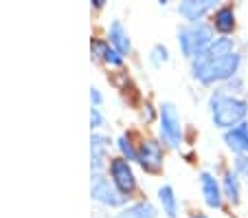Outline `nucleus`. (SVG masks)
Returning a JSON list of instances; mask_svg holds the SVG:
<instances>
[{
  "instance_id": "f257e3e1",
  "label": "nucleus",
  "mask_w": 248,
  "mask_h": 218,
  "mask_svg": "<svg viewBox=\"0 0 248 218\" xmlns=\"http://www.w3.org/2000/svg\"><path fill=\"white\" fill-rule=\"evenodd\" d=\"M209 108H211V119L217 128H235L239 123H244L248 115V104L244 100L235 95H229L224 90H216L209 100Z\"/></svg>"
},
{
  "instance_id": "f03ea898",
  "label": "nucleus",
  "mask_w": 248,
  "mask_h": 218,
  "mask_svg": "<svg viewBox=\"0 0 248 218\" xmlns=\"http://www.w3.org/2000/svg\"><path fill=\"white\" fill-rule=\"evenodd\" d=\"M239 55L237 53H229L222 57H206L198 55L193 60V75L200 80L202 84H217V82L231 80L239 68Z\"/></svg>"
},
{
  "instance_id": "7ed1b4c3",
  "label": "nucleus",
  "mask_w": 248,
  "mask_h": 218,
  "mask_svg": "<svg viewBox=\"0 0 248 218\" xmlns=\"http://www.w3.org/2000/svg\"><path fill=\"white\" fill-rule=\"evenodd\" d=\"M213 40H216L213 38V31H211V27L204 22L189 24V27L180 29V34H178L180 49H183V53L187 57H191V60H196L198 55H202V53L211 47Z\"/></svg>"
},
{
  "instance_id": "20e7f679",
  "label": "nucleus",
  "mask_w": 248,
  "mask_h": 218,
  "mask_svg": "<svg viewBox=\"0 0 248 218\" xmlns=\"http://www.w3.org/2000/svg\"><path fill=\"white\" fill-rule=\"evenodd\" d=\"M160 139L169 148H178L183 143V123L173 104L160 106Z\"/></svg>"
},
{
  "instance_id": "39448f33",
  "label": "nucleus",
  "mask_w": 248,
  "mask_h": 218,
  "mask_svg": "<svg viewBox=\"0 0 248 218\" xmlns=\"http://www.w3.org/2000/svg\"><path fill=\"white\" fill-rule=\"evenodd\" d=\"M110 176H112V183L123 196H130L136 192V176L134 170H132L130 161H125L123 157L112 159L110 161Z\"/></svg>"
},
{
  "instance_id": "423d86ee",
  "label": "nucleus",
  "mask_w": 248,
  "mask_h": 218,
  "mask_svg": "<svg viewBox=\"0 0 248 218\" xmlns=\"http://www.w3.org/2000/svg\"><path fill=\"white\" fill-rule=\"evenodd\" d=\"M165 152L163 146L154 139H143L139 143V163L145 172H158L163 168Z\"/></svg>"
},
{
  "instance_id": "0eeeda50",
  "label": "nucleus",
  "mask_w": 248,
  "mask_h": 218,
  "mask_svg": "<svg viewBox=\"0 0 248 218\" xmlns=\"http://www.w3.org/2000/svg\"><path fill=\"white\" fill-rule=\"evenodd\" d=\"M93 199L99 201L103 205H110V207H119V205L125 203V196L114 187L112 181H106L101 174H94L93 179Z\"/></svg>"
},
{
  "instance_id": "6e6552de",
  "label": "nucleus",
  "mask_w": 248,
  "mask_h": 218,
  "mask_svg": "<svg viewBox=\"0 0 248 218\" xmlns=\"http://www.w3.org/2000/svg\"><path fill=\"white\" fill-rule=\"evenodd\" d=\"M200 187H202V196H204V203L209 207H216L220 209L222 207V201H224V192H222L220 183L213 174L209 172H202L200 174Z\"/></svg>"
},
{
  "instance_id": "1a4fd4ad",
  "label": "nucleus",
  "mask_w": 248,
  "mask_h": 218,
  "mask_svg": "<svg viewBox=\"0 0 248 218\" xmlns=\"http://www.w3.org/2000/svg\"><path fill=\"white\" fill-rule=\"evenodd\" d=\"M213 7H216V0H185L183 5L178 7V11L191 24H196V22H200L202 16L209 14Z\"/></svg>"
},
{
  "instance_id": "9d476101",
  "label": "nucleus",
  "mask_w": 248,
  "mask_h": 218,
  "mask_svg": "<svg viewBox=\"0 0 248 218\" xmlns=\"http://www.w3.org/2000/svg\"><path fill=\"white\" fill-rule=\"evenodd\" d=\"M224 141L231 150L239 152L242 157L248 154V121L239 123V126H235V128H231V130H226Z\"/></svg>"
},
{
  "instance_id": "9b49d317",
  "label": "nucleus",
  "mask_w": 248,
  "mask_h": 218,
  "mask_svg": "<svg viewBox=\"0 0 248 218\" xmlns=\"http://www.w3.org/2000/svg\"><path fill=\"white\" fill-rule=\"evenodd\" d=\"M213 27L216 31H220L222 35H229L235 29V9L231 5H224L220 9H216L213 14Z\"/></svg>"
},
{
  "instance_id": "f8f14e48",
  "label": "nucleus",
  "mask_w": 248,
  "mask_h": 218,
  "mask_svg": "<svg viewBox=\"0 0 248 218\" xmlns=\"http://www.w3.org/2000/svg\"><path fill=\"white\" fill-rule=\"evenodd\" d=\"M106 150H108V139L103 134H93L90 139V154H93V172L99 174L106 163Z\"/></svg>"
},
{
  "instance_id": "ddd939ff",
  "label": "nucleus",
  "mask_w": 248,
  "mask_h": 218,
  "mask_svg": "<svg viewBox=\"0 0 248 218\" xmlns=\"http://www.w3.org/2000/svg\"><path fill=\"white\" fill-rule=\"evenodd\" d=\"M110 44H112V49H117L121 55L130 53L132 44H130V38H127V34H125V29L121 27V22H112V27H110Z\"/></svg>"
},
{
  "instance_id": "4468645a",
  "label": "nucleus",
  "mask_w": 248,
  "mask_h": 218,
  "mask_svg": "<svg viewBox=\"0 0 248 218\" xmlns=\"http://www.w3.org/2000/svg\"><path fill=\"white\" fill-rule=\"evenodd\" d=\"M158 201H160V205H163V212L167 214L169 218H176V214H178V201H176V194H173L171 185H160Z\"/></svg>"
},
{
  "instance_id": "2eb2a0df",
  "label": "nucleus",
  "mask_w": 248,
  "mask_h": 218,
  "mask_svg": "<svg viewBox=\"0 0 248 218\" xmlns=\"http://www.w3.org/2000/svg\"><path fill=\"white\" fill-rule=\"evenodd\" d=\"M233 49H235L233 38H229V35H222V38L213 40V42H211V47L206 49L202 55H206V57H222V55H229V53H235Z\"/></svg>"
},
{
  "instance_id": "dca6fc26",
  "label": "nucleus",
  "mask_w": 248,
  "mask_h": 218,
  "mask_svg": "<svg viewBox=\"0 0 248 218\" xmlns=\"http://www.w3.org/2000/svg\"><path fill=\"white\" fill-rule=\"evenodd\" d=\"M222 192L224 199H229L231 203H239V179L235 172H226L224 174V183H222Z\"/></svg>"
},
{
  "instance_id": "f3484780",
  "label": "nucleus",
  "mask_w": 248,
  "mask_h": 218,
  "mask_svg": "<svg viewBox=\"0 0 248 218\" xmlns=\"http://www.w3.org/2000/svg\"><path fill=\"white\" fill-rule=\"evenodd\" d=\"M117 218H156V209L150 203H136L121 212Z\"/></svg>"
},
{
  "instance_id": "a211bd4d",
  "label": "nucleus",
  "mask_w": 248,
  "mask_h": 218,
  "mask_svg": "<svg viewBox=\"0 0 248 218\" xmlns=\"http://www.w3.org/2000/svg\"><path fill=\"white\" fill-rule=\"evenodd\" d=\"M117 146H119V150H121V154H123V159H125V161H139V148L132 146V139L127 137V134L119 137Z\"/></svg>"
},
{
  "instance_id": "6ab92c4d",
  "label": "nucleus",
  "mask_w": 248,
  "mask_h": 218,
  "mask_svg": "<svg viewBox=\"0 0 248 218\" xmlns=\"http://www.w3.org/2000/svg\"><path fill=\"white\" fill-rule=\"evenodd\" d=\"M150 60H152V64H156V67H160L163 62H167V60H169V51H167V47H163V44H156V47L152 49Z\"/></svg>"
},
{
  "instance_id": "aec40b11",
  "label": "nucleus",
  "mask_w": 248,
  "mask_h": 218,
  "mask_svg": "<svg viewBox=\"0 0 248 218\" xmlns=\"http://www.w3.org/2000/svg\"><path fill=\"white\" fill-rule=\"evenodd\" d=\"M108 47L110 44L103 42V40H93V42H90V51H93L94 60H103V57H106V51H108Z\"/></svg>"
},
{
  "instance_id": "412c9836",
  "label": "nucleus",
  "mask_w": 248,
  "mask_h": 218,
  "mask_svg": "<svg viewBox=\"0 0 248 218\" xmlns=\"http://www.w3.org/2000/svg\"><path fill=\"white\" fill-rule=\"evenodd\" d=\"M103 60L110 62V64H114V67H121L123 64V55L112 47H108V51H106V57H103Z\"/></svg>"
},
{
  "instance_id": "4be33fe9",
  "label": "nucleus",
  "mask_w": 248,
  "mask_h": 218,
  "mask_svg": "<svg viewBox=\"0 0 248 218\" xmlns=\"http://www.w3.org/2000/svg\"><path fill=\"white\" fill-rule=\"evenodd\" d=\"M235 170L248 179V154H244V157H239L237 161H235Z\"/></svg>"
},
{
  "instance_id": "5701e85b",
  "label": "nucleus",
  "mask_w": 248,
  "mask_h": 218,
  "mask_svg": "<svg viewBox=\"0 0 248 218\" xmlns=\"http://www.w3.org/2000/svg\"><path fill=\"white\" fill-rule=\"evenodd\" d=\"M90 123H93V128H99V126H101V113H99V108L90 110Z\"/></svg>"
},
{
  "instance_id": "b1692460",
  "label": "nucleus",
  "mask_w": 248,
  "mask_h": 218,
  "mask_svg": "<svg viewBox=\"0 0 248 218\" xmlns=\"http://www.w3.org/2000/svg\"><path fill=\"white\" fill-rule=\"evenodd\" d=\"M90 100L94 101V106H99V104H101V93H99L97 88H93V90H90Z\"/></svg>"
},
{
  "instance_id": "393cba45",
  "label": "nucleus",
  "mask_w": 248,
  "mask_h": 218,
  "mask_svg": "<svg viewBox=\"0 0 248 218\" xmlns=\"http://www.w3.org/2000/svg\"><path fill=\"white\" fill-rule=\"evenodd\" d=\"M143 117H145L147 121H152V119H154V110H152V106H150V104H145V110H143Z\"/></svg>"
},
{
  "instance_id": "a878e982",
  "label": "nucleus",
  "mask_w": 248,
  "mask_h": 218,
  "mask_svg": "<svg viewBox=\"0 0 248 218\" xmlns=\"http://www.w3.org/2000/svg\"><path fill=\"white\" fill-rule=\"evenodd\" d=\"M191 218H206V216H204V214H193Z\"/></svg>"
}]
</instances>
